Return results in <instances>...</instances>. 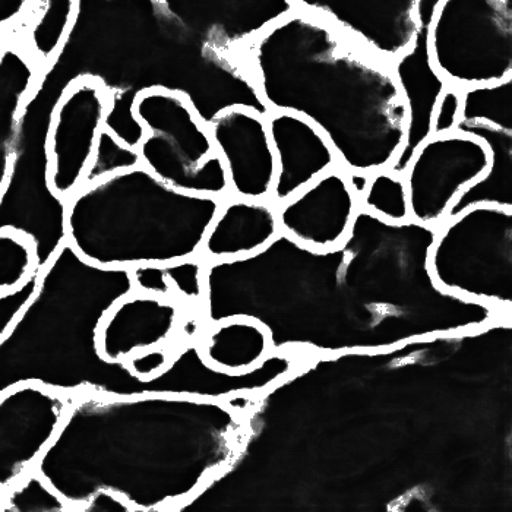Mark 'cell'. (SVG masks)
Listing matches in <instances>:
<instances>
[{"instance_id":"obj_1","label":"cell","mask_w":512,"mask_h":512,"mask_svg":"<svg viewBox=\"0 0 512 512\" xmlns=\"http://www.w3.org/2000/svg\"><path fill=\"white\" fill-rule=\"evenodd\" d=\"M435 235V227L390 223L363 208L343 243L327 251L280 233L256 254L205 261L197 316L204 327L252 319L270 335L273 352L309 360L388 352L512 321L435 283Z\"/></svg>"},{"instance_id":"obj_2","label":"cell","mask_w":512,"mask_h":512,"mask_svg":"<svg viewBox=\"0 0 512 512\" xmlns=\"http://www.w3.org/2000/svg\"><path fill=\"white\" fill-rule=\"evenodd\" d=\"M251 403L77 394L34 470L72 511L110 491L134 512H178L235 458Z\"/></svg>"},{"instance_id":"obj_3","label":"cell","mask_w":512,"mask_h":512,"mask_svg":"<svg viewBox=\"0 0 512 512\" xmlns=\"http://www.w3.org/2000/svg\"><path fill=\"white\" fill-rule=\"evenodd\" d=\"M134 290L129 268L93 264L63 243L0 338V395L21 384L103 397L172 394L227 401L245 393V375L220 371L204 359L201 334L180 340L167 368L153 378H139L126 362L104 359L100 324Z\"/></svg>"},{"instance_id":"obj_4","label":"cell","mask_w":512,"mask_h":512,"mask_svg":"<svg viewBox=\"0 0 512 512\" xmlns=\"http://www.w3.org/2000/svg\"><path fill=\"white\" fill-rule=\"evenodd\" d=\"M270 112H290L330 141L344 172L388 169L409 109L388 60L331 22L295 9L237 52Z\"/></svg>"},{"instance_id":"obj_5","label":"cell","mask_w":512,"mask_h":512,"mask_svg":"<svg viewBox=\"0 0 512 512\" xmlns=\"http://www.w3.org/2000/svg\"><path fill=\"white\" fill-rule=\"evenodd\" d=\"M220 205L167 185L141 164L66 199V242L101 267L172 264L201 254Z\"/></svg>"},{"instance_id":"obj_6","label":"cell","mask_w":512,"mask_h":512,"mask_svg":"<svg viewBox=\"0 0 512 512\" xmlns=\"http://www.w3.org/2000/svg\"><path fill=\"white\" fill-rule=\"evenodd\" d=\"M132 115L144 131L137 150L145 169L179 191L229 197L210 129L185 96L160 85L144 88L132 100Z\"/></svg>"},{"instance_id":"obj_7","label":"cell","mask_w":512,"mask_h":512,"mask_svg":"<svg viewBox=\"0 0 512 512\" xmlns=\"http://www.w3.org/2000/svg\"><path fill=\"white\" fill-rule=\"evenodd\" d=\"M429 270L441 289L512 316V210L474 207L445 220Z\"/></svg>"},{"instance_id":"obj_8","label":"cell","mask_w":512,"mask_h":512,"mask_svg":"<svg viewBox=\"0 0 512 512\" xmlns=\"http://www.w3.org/2000/svg\"><path fill=\"white\" fill-rule=\"evenodd\" d=\"M429 49L436 72L458 90L512 77V0H441Z\"/></svg>"},{"instance_id":"obj_9","label":"cell","mask_w":512,"mask_h":512,"mask_svg":"<svg viewBox=\"0 0 512 512\" xmlns=\"http://www.w3.org/2000/svg\"><path fill=\"white\" fill-rule=\"evenodd\" d=\"M110 107L112 93L90 75L69 82L53 104L46 134L47 176L59 198L68 199L81 188Z\"/></svg>"},{"instance_id":"obj_10","label":"cell","mask_w":512,"mask_h":512,"mask_svg":"<svg viewBox=\"0 0 512 512\" xmlns=\"http://www.w3.org/2000/svg\"><path fill=\"white\" fill-rule=\"evenodd\" d=\"M491 163L488 147L464 132L431 135L414 151L404 172L410 218L438 229L458 195Z\"/></svg>"},{"instance_id":"obj_11","label":"cell","mask_w":512,"mask_h":512,"mask_svg":"<svg viewBox=\"0 0 512 512\" xmlns=\"http://www.w3.org/2000/svg\"><path fill=\"white\" fill-rule=\"evenodd\" d=\"M75 395L21 384L0 395V496L33 472Z\"/></svg>"},{"instance_id":"obj_12","label":"cell","mask_w":512,"mask_h":512,"mask_svg":"<svg viewBox=\"0 0 512 512\" xmlns=\"http://www.w3.org/2000/svg\"><path fill=\"white\" fill-rule=\"evenodd\" d=\"M208 129L226 169L230 195L270 199L277 163L267 116L251 107L233 106L214 116Z\"/></svg>"},{"instance_id":"obj_13","label":"cell","mask_w":512,"mask_h":512,"mask_svg":"<svg viewBox=\"0 0 512 512\" xmlns=\"http://www.w3.org/2000/svg\"><path fill=\"white\" fill-rule=\"evenodd\" d=\"M283 235L315 251L343 243L360 210V199L340 166L328 170L295 197L277 205Z\"/></svg>"},{"instance_id":"obj_14","label":"cell","mask_w":512,"mask_h":512,"mask_svg":"<svg viewBox=\"0 0 512 512\" xmlns=\"http://www.w3.org/2000/svg\"><path fill=\"white\" fill-rule=\"evenodd\" d=\"M192 314L194 309L176 297L134 290L104 316L99 330L100 355L109 362H126L144 350L175 347L185 338L183 325Z\"/></svg>"},{"instance_id":"obj_15","label":"cell","mask_w":512,"mask_h":512,"mask_svg":"<svg viewBox=\"0 0 512 512\" xmlns=\"http://www.w3.org/2000/svg\"><path fill=\"white\" fill-rule=\"evenodd\" d=\"M170 17L221 55L235 56L281 18L293 0H160Z\"/></svg>"},{"instance_id":"obj_16","label":"cell","mask_w":512,"mask_h":512,"mask_svg":"<svg viewBox=\"0 0 512 512\" xmlns=\"http://www.w3.org/2000/svg\"><path fill=\"white\" fill-rule=\"evenodd\" d=\"M66 199L52 191L47 166L14 160L8 185L0 197V230L12 229L30 237L37 255V270L66 242Z\"/></svg>"},{"instance_id":"obj_17","label":"cell","mask_w":512,"mask_h":512,"mask_svg":"<svg viewBox=\"0 0 512 512\" xmlns=\"http://www.w3.org/2000/svg\"><path fill=\"white\" fill-rule=\"evenodd\" d=\"M297 9L331 22L338 30L393 62L410 46L417 30L419 0H293Z\"/></svg>"},{"instance_id":"obj_18","label":"cell","mask_w":512,"mask_h":512,"mask_svg":"<svg viewBox=\"0 0 512 512\" xmlns=\"http://www.w3.org/2000/svg\"><path fill=\"white\" fill-rule=\"evenodd\" d=\"M441 0L417 2V30L412 46L391 62L395 79L409 109L406 144L388 169L404 175L414 151L432 135V115L439 97L450 85L436 72L429 49V31Z\"/></svg>"},{"instance_id":"obj_19","label":"cell","mask_w":512,"mask_h":512,"mask_svg":"<svg viewBox=\"0 0 512 512\" xmlns=\"http://www.w3.org/2000/svg\"><path fill=\"white\" fill-rule=\"evenodd\" d=\"M267 126L277 163L270 197L274 204H283L319 176L338 167L330 141L309 120L296 113L271 112Z\"/></svg>"},{"instance_id":"obj_20","label":"cell","mask_w":512,"mask_h":512,"mask_svg":"<svg viewBox=\"0 0 512 512\" xmlns=\"http://www.w3.org/2000/svg\"><path fill=\"white\" fill-rule=\"evenodd\" d=\"M280 233L277 205L270 199L229 195L221 199L199 256L207 262L243 258L270 245Z\"/></svg>"},{"instance_id":"obj_21","label":"cell","mask_w":512,"mask_h":512,"mask_svg":"<svg viewBox=\"0 0 512 512\" xmlns=\"http://www.w3.org/2000/svg\"><path fill=\"white\" fill-rule=\"evenodd\" d=\"M44 69L20 34L0 39V197L14 167L22 113Z\"/></svg>"},{"instance_id":"obj_22","label":"cell","mask_w":512,"mask_h":512,"mask_svg":"<svg viewBox=\"0 0 512 512\" xmlns=\"http://www.w3.org/2000/svg\"><path fill=\"white\" fill-rule=\"evenodd\" d=\"M455 131L480 139L491 154L486 172L467 186L448 211V218L474 207H498L512 210V132L485 123L460 122Z\"/></svg>"},{"instance_id":"obj_23","label":"cell","mask_w":512,"mask_h":512,"mask_svg":"<svg viewBox=\"0 0 512 512\" xmlns=\"http://www.w3.org/2000/svg\"><path fill=\"white\" fill-rule=\"evenodd\" d=\"M199 341L204 359L214 368L232 374L251 371L273 353L265 328L246 318L208 325Z\"/></svg>"},{"instance_id":"obj_24","label":"cell","mask_w":512,"mask_h":512,"mask_svg":"<svg viewBox=\"0 0 512 512\" xmlns=\"http://www.w3.org/2000/svg\"><path fill=\"white\" fill-rule=\"evenodd\" d=\"M77 6L78 0H37L20 36L41 65H50L58 56Z\"/></svg>"},{"instance_id":"obj_25","label":"cell","mask_w":512,"mask_h":512,"mask_svg":"<svg viewBox=\"0 0 512 512\" xmlns=\"http://www.w3.org/2000/svg\"><path fill=\"white\" fill-rule=\"evenodd\" d=\"M460 122L485 123L512 132V77L460 90Z\"/></svg>"},{"instance_id":"obj_26","label":"cell","mask_w":512,"mask_h":512,"mask_svg":"<svg viewBox=\"0 0 512 512\" xmlns=\"http://www.w3.org/2000/svg\"><path fill=\"white\" fill-rule=\"evenodd\" d=\"M360 208L390 223L412 220L406 180L390 169L372 173L368 188L360 198Z\"/></svg>"},{"instance_id":"obj_27","label":"cell","mask_w":512,"mask_h":512,"mask_svg":"<svg viewBox=\"0 0 512 512\" xmlns=\"http://www.w3.org/2000/svg\"><path fill=\"white\" fill-rule=\"evenodd\" d=\"M36 271V248L30 237L0 230V295L20 289Z\"/></svg>"},{"instance_id":"obj_28","label":"cell","mask_w":512,"mask_h":512,"mask_svg":"<svg viewBox=\"0 0 512 512\" xmlns=\"http://www.w3.org/2000/svg\"><path fill=\"white\" fill-rule=\"evenodd\" d=\"M66 512L71 505L36 470L0 496V512Z\"/></svg>"},{"instance_id":"obj_29","label":"cell","mask_w":512,"mask_h":512,"mask_svg":"<svg viewBox=\"0 0 512 512\" xmlns=\"http://www.w3.org/2000/svg\"><path fill=\"white\" fill-rule=\"evenodd\" d=\"M137 166H141L137 147L120 139L109 128H104L82 185L107 178V176L115 175L123 170L134 169Z\"/></svg>"},{"instance_id":"obj_30","label":"cell","mask_w":512,"mask_h":512,"mask_svg":"<svg viewBox=\"0 0 512 512\" xmlns=\"http://www.w3.org/2000/svg\"><path fill=\"white\" fill-rule=\"evenodd\" d=\"M164 271L176 299L197 312L204 297V259L201 256L182 259L164 265Z\"/></svg>"},{"instance_id":"obj_31","label":"cell","mask_w":512,"mask_h":512,"mask_svg":"<svg viewBox=\"0 0 512 512\" xmlns=\"http://www.w3.org/2000/svg\"><path fill=\"white\" fill-rule=\"evenodd\" d=\"M461 115V96L457 87H448L439 97L432 115V135L451 134L457 129Z\"/></svg>"},{"instance_id":"obj_32","label":"cell","mask_w":512,"mask_h":512,"mask_svg":"<svg viewBox=\"0 0 512 512\" xmlns=\"http://www.w3.org/2000/svg\"><path fill=\"white\" fill-rule=\"evenodd\" d=\"M39 274L40 270H37L20 289L0 295V338L6 334L12 322L15 321L22 308L27 305L30 297L36 292Z\"/></svg>"},{"instance_id":"obj_33","label":"cell","mask_w":512,"mask_h":512,"mask_svg":"<svg viewBox=\"0 0 512 512\" xmlns=\"http://www.w3.org/2000/svg\"><path fill=\"white\" fill-rule=\"evenodd\" d=\"M132 281L137 292L161 297H175L164 265L147 264L131 268Z\"/></svg>"},{"instance_id":"obj_34","label":"cell","mask_w":512,"mask_h":512,"mask_svg":"<svg viewBox=\"0 0 512 512\" xmlns=\"http://www.w3.org/2000/svg\"><path fill=\"white\" fill-rule=\"evenodd\" d=\"M37 0H0V39L21 34Z\"/></svg>"},{"instance_id":"obj_35","label":"cell","mask_w":512,"mask_h":512,"mask_svg":"<svg viewBox=\"0 0 512 512\" xmlns=\"http://www.w3.org/2000/svg\"><path fill=\"white\" fill-rule=\"evenodd\" d=\"M175 347H154V349L144 350V352L129 357L126 360V365L139 378H153L167 368L172 360Z\"/></svg>"},{"instance_id":"obj_36","label":"cell","mask_w":512,"mask_h":512,"mask_svg":"<svg viewBox=\"0 0 512 512\" xmlns=\"http://www.w3.org/2000/svg\"><path fill=\"white\" fill-rule=\"evenodd\" d=\"M81 512H134V508L118 493L100 491L91 496L90 501L81 508Z\"/></svg>"},{"instance_id":"obj_37","label":"cell","mask_w":512,"mask_h":512,"mask_svg":"<svg viewBox=\"0 0 512 512\" xmlns=\"http://www.w3.org/2000/svg\"><path fill=\"white\" fill-rule=\"evenodd\" d=\"M349 176V183L352 186V191L355 192L357 198H362V195L365 194L366 188L369 185V178L371 175H366V173L360 172H350L347 173Z\"/></svg>"}]
</instances>
